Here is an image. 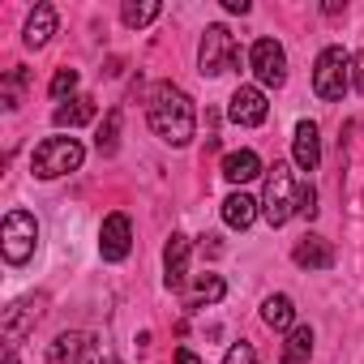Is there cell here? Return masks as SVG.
I'll return each mask as SVG.
<instances>
[{"label": "cell", "instance_id": "31", "mask_svg": "<svg viewBox=\"0 0 364 364\" xmlns=\"http://www.w3.org/2000/svg\"><path fill=\"white\" fill-rule=\"evenodd\" d=\"M176 364H202V360H198L189 347H180V351H176Z\"/></svg>", "mask_w": 364, "mask_h": 364}, {"label": "cell", "instance_id": "24", "mask_svg": "<svg viewBox=\"0 0 364 364\" xmlns=\"http://www.w3.org/2000/svg\"><path fill=\"white\" fill-rule=\"evenodd\" d=\"M77 90V69H60L56 77H52V99H65V95H73Z\"/></svg>", "mask_w": 364, "mask_h": 364}, {"label": "cell", "instance_id": "8", "mask_svg": "<svg viewBox=\"0 0 364 364\" xmlns=\"http://www.w3.org/2000/svg\"><path fill=\"white\" fill-rule=\"evenodd\" d=\"M39 317H43V296H26V300H18V304L5 309V317H0V330H5V338L18 347V343L35 330Z\"/></svg>", "mask_w": 364, "mask_h": 364}, {"label": "cell", "instance_id": "22", "mask_svg": "<svg viewBox=\"0 0 364 364\" xmlns=\"http://www.w3.org/2000/svg\"><path fill=\"white\" fill-rule=\"evenodd\" d=\"M223 291H228V283H223L219 274H202L198 287H193V309H198V304H215V300H223Z\"/></svg>", "mask_w": 364, "mask_h": 364}, {"label": "cell", "instance_id": "10", "mask_svg": "<svg viewBox=\"0 0 364 364\" xmlns=\"http://www.w3.org/2000/svg\"><path fill=\"white\" fill-rule=\"evenodd\" d=\"M266 112H270V103H266V90L262 86H240L236 95H232V103H228V116L236 120V124H262L266 120Z\"/></svg>", "mask_w": 364, "mask_h": 364}, {"label": "cell", "instance_id": "14", "mask_svg": "<svg viewBox=\"0 0 364 364\" xmlns=\"http://www.w3.org/2000/svg\"><path fill=\"white\" fill-rule=\"evenodd\" d=\"M90 347H95V334H77V330H73V334H60V338L48 347V360H52V364H82Z\"/></svg>", "mask_w": 364, "mask_h": 364}, {"label": "cell", "instance_id": "28", "mask_svg": "<svg viewBox=\"0 0 364 364\" xmlns=\"http://www.w3.org/2000/svg\"><path fill=\"white\" fill-rule=\"evenodd\" d=\"M82 364H116V355H112L107 347H99V338H95V347L86 351V360H82Z\"/></svg>", "mask_w": 364, "mask_h": 364}, {"label": "cell", "instance_id": "4", "mask_svg": "<svg viewBox=\"0 0 364 364\" xmlns=\"http://www.w3.org/2000/svg\"><path fill=\"white\" fill-rule=\"evenodd\" d=\"M35 245H39V223H35V215L9 210V215H5V228H0V249H5V262H9V266H26V262L35 257Z\"/></svg>", "mask_w": 364, "mask_h": 364}, {"label": "cell", "instance_id": "21", "mask_svg": "<svg viewBox=\"0 0 364 364\" xmlns=\"http://www.w3.org/2000/svg\"><path fill=\"white\" fill-rule=\"evenodd\" d=\"M120 18H124V26H150L154 18H159V5H154V0H141V5H137V0H129V5L120 9Z\"/></svg>", "mask_w": 364, "mask_h": 364}, {"label": "cell", "instance_id": "11", "mask_svg": "<svg viewBox=\"0 0 364 364\" xmlns=\"http://www.w3.org/2000/svg\"><path fill=\"white\" fill-rule=\"evenodd\" d=\"M291 159H296L300 171H317V163H321V137H317V124H313V120H300V124H296Z\"/></svg>", "mask_w": 364, "mask_h": 364}, {"label": "cell", "instance_id": "29", "mask_svg": "<svg viewBox=\"0 0 364 364\" xmlns=\"http://www.w3.org/2000/svg\"><path fill=\"white\" fill-rule=\"evenodd\" d=\"M351 82H355V90H364V56L351 60Z\"/></svg>", "mask_w": 364, "mask_h": 364}, {"label": "cell", "instance_id": "7", "mask_svg": "<svg viewBox=\"0 0 364 364\" xmlns=\"http://www.w3.org/2000/svg\"><path fill=\"white\" fill-rule=\"evenodd\" d=\"M249 65H253V73H257L262 86H274L279 90L287 82V56H283V48L274 39H257L253 52H249Z\"/></svg>", "mask_w": 364, "mask_h": 364}, {"label": "cell", "instance_id": "2", "mask_svg": "<svg viewBox=\"0 0 364 364\" xmlns=\"http://www.w3.org/2000/svg\"><path fill=\"white\" fill-rule=\"evenodd\" d=\"M262 215H266V223H270V228H283L291 215H300V185H296V176H291L283 163H274V167L266 171Z\"/></svg>", "mask_w": 364, "mask_h": 364}, {"label": "cell", "instance_id": "13", "mask_svg": "<svg viewBox=\"0 0 364 364\" xmlns=\"http://www.w3.org/2000/svg\"><path fill=\"white\" fill-rule=\"evenodd\" d=\"M291 262H296L300 270H330V266H334V249H330V240H321V236H304V240L291 249Z\"/></svg>", "mask_w": 364, "mask_h": 364}, {"label": "cell", "instance_id": "1", "mask_svg": "<svg viewBox=\"0 0 364 364\" xmlns=\"http://www.w3.org/2000/svg\"><path fill=\"white\" fill-rule=\"evenodd\" d=\"M146 116H150V129L167 141V146H189L193 133H198V112H193V99L171 86V82H159L150 90V103H146Z\"/></svg>", "mask_w": 364, "mask_h": 364}, {"label": "cell", "instance_id": "23", "mask_svg": "<svg viewBox=\"0 0 364 364\" xmlns=\"http://www.w3.org/2000/svg\"><path fill=\"white\" fill-rule=\"evenodd\" d=\"M116 137H120V107H112L107 120H103V129H99V154H112Z\"/></svg>", "mask_w": 364, "mask_h": 364}, {"label": "cell", "instance_id": "30", "mask_svg": "<svg viewBox=\"0 0 364 364\" xmlns=\"http://www.w3.org/2000/svg\"><path fill=\"white\" fill-rule=\"evenodd\" d=\"M228 14H249V0H223Z\"/></svg>", "mask_w": 364, "mask_h": 364}, {"label": "cell", "instance_id": "27", "mask_svg": "<svg viewBox=\"0 0 364 364\" xmlns=\"http://www.w3.org/2000/svg\"><path fill=\"white\" fill-rule=\"evenodd\" d=\"M300 215H304V219L317 215V189H313V185H300Z\"/></svg>", "mask_w": 364, "mask_h": 364}, {"label": "cell", "instance_id": "15", "mask_svg": "<svg viewBox=\"0 0 364 364\" xmlns=\"http://www.w3.org/2000/svg\"><path fill=\"white\" fill-rule=\"evenodd\" d=\"M223 176L232 185H249V180L262 176V159L253 150H232V154H223Z\"/></svg>", "mask_w": 364, "mask_h": 364}, {"label": "cell", "instance_id": "25", "mask_svg": "<svg viewBox=\"0 0 364 364\" xmlns=\"http://www.w3.org/2000/svg\"><path fill=\"white\" fill-rule=\"evenodd\" d=\"M22 86H26V69L18 65V69H14V73L5 77V107H9V112L18 107V90H22Z\"/></svg>", "mask_w": 364, "mask_h": 364}, {"label": "cell", "instance_id": "19", "mask_svg": "<svg viewBox=\"0 0 364 364\" xmlns=\"http://www.w3.org/2000/svg\"><path fill=\"white\" fill-rule=\"evenodd\" d=\"M309 355H313V330L309 326H291L287 330V343H283V360L287 364H300Z\"/></svg>", "mask_w": 364, "mask_h": 364}, {"label": "cell", "instance_id": "9", "mask_svg": "<svg viewBox=\"0 0 364 364\" xmlns=\"http://www.w3.org/2000/svg\"><path fill=\"white\" fill-rule=\"evenodd\" d=\"M129 249H133L129 215H107V219H103V232H99V253H103V262H124Z\"/></svg>", "mask_w": 364, "mask_h": 364}, {"label": "cell", "instance_id": "26", "mask_svg": "<svg viewBox=\"0 0 364 364\" xmlns=\"http://www.w3.org/2000/svg\"><path fill=\"white\" fill-rule=\"evenodd\" d=\"M223 364H257V351H253L249 343H236V347H228Z\"/></svg>", "mask_w": 364, "mask_h": 364}, {"label": "cell", "instance_id": "12", "mask_svg": "<svg viewBox=\"0 0 364 364\" xmlns=\"http://www.w3.org/2000/svg\"><path fill=\"white\" fill-rule=\"evenodd\" d=\"M189 236H171L167 240V249H163V266H167V287L171 291H180L185 287V279H189Z\"/></svg>", "mask_w": 364, "mask_h": 364}, {"label": "cell", "instance_id": "32", "mask_svg": "<svg viewBox=\"0 0 364 364\" xmlns=\"http://www.w3.org/2000/svg\"><path fill=\"white\" fill-rule=\"evenodd\" d=\"M5 364H18V351H14V343H5Z\"/></svg>", "mask_w": 364, "mask_h": 364}, {"label": "cell", "instance_id": "5", "mask_svg": "<svg viewBox=\"0 0 364 364\" xmlns=\"http://www.w3.org/2000/svg\"><path fill=\"white\" fill-rule=\"evenodd\" d=\"M347 86H351V56L343 48H326L317 56V65H313V90H317V99L334 103V99L347 95Z\"/></svg>", "mask_w": 364, "mask_h": 364}, {"label": "cell", "instance_id": "3", "mask_svg": "<svg viewBox=\"0 0 364 364\" xmlns=\"http://www.w3.org/2000/svg\"><path fill=\"white\" fill-rule=\"evenodd\" d=\"M82 159H86V150H82V141H77V137H48V141H39V146H35L31 171H35L39 180H56V176L77 171V167H82Z\"/></svg>", "mask_w": 364, "mask_h": 364}, {"label": "cell", "instance_id": "17", "mask_svg": "<svg viewBox=\"0 0 364 364\" xmlns=\"http://www.w3.org/2000/svg\"><path fill=\"white\" fill-rule=\"evenodd\" d=\"M56 35V9L52 5H35V14L26 18V48H43L48 39Z\"/></svg>", "mask_w": 364, "mask_h": 364}, {"label": "cell", "instance_id": "20", "mask_svg": "<svg viewBox=\"0 0 364 364\" xmlns=\"http://www.w3.org/2000/svg\"><path fill=\"white\" fill-rule=\"evenodd\" d=\"M262 321H266V326H274V330H287V326L296 321L291 300H287V296H266V304H262Z\"/></svg>", "mask_w": 364, "mask_h": 364}, {"label": "cell", "instance_id": "6", "mask_svg": "<svg viewBox=\"0 0 364 364\" xmlns=\"http://www.w3.org/2000/svg\"><path fill=\"white\" fill-rule=\"evenodd\" d=\"M198 65H202L206 77H219V73H228V69L240 65V48L228 35V26H206L202 48H198Z\"/></svg>", "mask_w": 364, "mask_h": 364}, {"label": "cell", "instance_id": "18", "mask_svg": "<svg viewBox=\"0 0 364 364\" xmlns=\"http://www.w3.org/2000/svg\"><path fill=\"white\" fill-rule=\"evenodd\" d=\"M257 206H262V202H253L249 193H232V198L223 202V219H228V228H240V232H245V228L257 219Z\"/></svg>", "mask_w": 364, "mask_h": 364}, {"label": "cell", "instance_id": "16", "mask_svg": "<svg viewBox=\"0 0 364 364\" xmlns=\"http://www.w3.org/2000/svg\"><path fill=\"white\" fill-rule=\"evenodd\" d=\"M52 120H56V129H82V124L95 120V99H90V95H73L69 103L56 107Z\"/></svg>", "mask_w": 364, "mask_h": 364}]
</instances>
